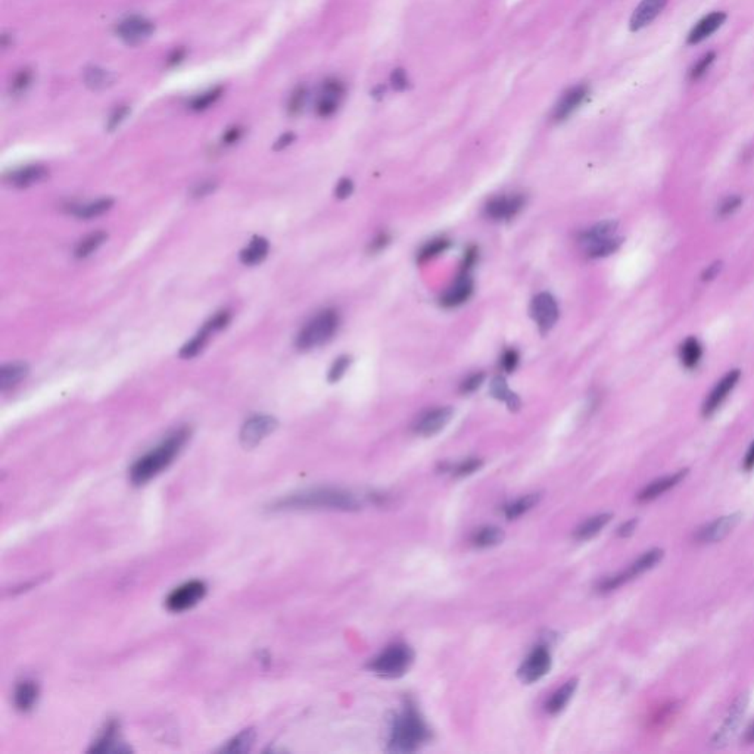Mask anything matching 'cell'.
<instances>
[{
	"instance_id": "obj_36",
	"label": "cell",
	"mask_w": 754,
	"mask_h": 754,
	"mask_svg": "<svg viewBox=\"0 0 754 754\" xmlns=\"http://www.w3.org/2000/svg\"><path fill=\"white\" fill-rule=\"evenodd\" d=\"M538 501H539V493L525 495V497L505 505L504 514L509 520H514V519H517V517H520L525 513H527L529 510H532L535 505L538 504Z\"/></svg>"
},
{
	"instance_id": "obj_15",
	"label": "cell",
	"mask_w": 754,
	"mask_h": 754,
	"mask_svg": "<svg viewBox=\"0 0 754 754\" xmlns=\"http://www.w3.org/2000/svg\"><path fill=\"white\" fill-rule=\"evenodd\" d=\"M588 96H590V87L587 84H578L575 87H572L558 100V104L556 105L553 111V120L556 122L567 120L573 112H575L585 102V100H587Z\"/></svg>"
},
{
	"instance_id": "obj_29",
	"label": "cell",
	"mask_w": 754,
	"mask_h": 754,
	"mask_svg": "<svg viewBox=\"0 0 754 754\" xmlns=\"http://www.w3.org/2000/svg\"><path fill=\"white\" fill-rule=\"evenodd\" d=\"M612 517L613 516L610 513L596 514L594 517H590L588 520H585L576 529L575 538L578 539V541H588V539H592L594 536L599 535L607 525H609V522L612 520Z\"/></svg>"
},
{
	"instance_id": "obj_50",
	"label": "cell",
	"mask_w": 754,
	"mask_h": 754,
	"mask_svg": "<svg viewBox=\"0 0 754 754\" xmlns=\"http://www.w3.org/2000/svg\"><path fill=\"white\" fill-rule=\"evenodd\" d=\"M483 379H485V375L483 373H473L470 375L467 379H464L463 381H461V386H460V390L463 393H471L478 390L482 384H483Z\"/></svg>"
},
{
	"instance_id": "obj_38",
	"label": "cell",
	"mask_w": 754,
	"mask_h": 754,
	"mask_svg": "<svg viewBox=\"0 0 754 754\" xmlns=\"http://www.w3.org/2000/svg\"><path fill=\"white\" fill-rule=\"evenodd\" d=\"M621 245H622V239L616 238V236H612V238H607L599 242H594L591 245H587V255L590 258L609 256L614 254L619 247H621Z\"/></svg>"
},
{
	"instance_id": "obj_34",
	"label": "cell",
	"mask_w": 754,
	"mask_h": 754,
	"mask_svg": "<svg viewBox=\"0 0 754 754\" xmlns=\"http://www.w3.org/2000/svg\"><path fill=\"white\" fill-rule=\"evenodd\" d=\"M617 230L616 221H603L595 224V226L587 229L581 233V242L585 245H591L594 242H599L607 238H612Z\"/></svg>"
},
{
	"instance_id": "obj_2",
	"label": "cell",
	"mask_w": 754,
	"mask_h": 754,
	"mask_svg": "<svg viewBox=\"0 0 754 754\" xmlns=\"http://www.w3.org/2000/svg\"><path fill=\"white\" fill-rule=\"evenodd\" d=\"M190 433L192 432H190L189 427H178L177 431L168 435L160 445H156L151 451L134 461L129 471L133 485L142 487L155 476L162 473L176 460V457L182 453V449L190 439Z\"/></svg>"
},
{
	"instance_id": "obj_17",
	"label": "cell",
	"mask_w": 754,
	"mask_h": 754,
	"mask_svg": "<svg viewBox=\"0 0 754 754\" xmlns=\"http://www.w3.org/2000/svg\"><path fill=\"white\" fill-rule=\"evenodd\" d=\"M669 0H641L629 21L631 31H639L650 26L666 8Z\"/></svg>"
},
{
	"instance_id": "obj_21",
	"label": "cell",
	"mask_w": 754,
	"mask_h": 754,
	"mask_svg": "<svg viewBox=\"0 0 754 754\" xmlns=\"http://www.w3.org/2000/svg\"><path fill=\"white\" fill-rule=\"evenodd\" d=\"M48 174H49L48 168L40 164L27 165V167L18 168V170L10 171L6 176V182L9 185H12L14 187L24 189V187H30L32 185L43 182V180L48 177Z\"/></svg>"
},
{
	"instance_id": "obj_4",
	"label": "cell",
	"mask_w": 754,
	"mask_h": 754,
	"mask_svg": "<svg viewBox=\"0 0 754 754\" xmlns=\"http://www.w3.org/2000/svg\"><path fill=\"white\" fill-rule=\"evenodd\" d=\"M339 328V314L334 310H324L312 317L296 336L295 345L299 351H310L328 343Z\"/></svg>"
},
{
	"instance_id": "obj_42",
	"label": "cell",
	"mask_w": 754,
	"mask_h": 754,
	"mask_svg": "<svg viewBox=\"0 0 754 754\" xmlns=\"http://www.w3.org/2000/svg\"><path fill=\"white\" fill-rule=\"evenodd\" d=\"M480 467H482V460H479V458H467V460H463L461 463H458L455 466H449L448 471H451V473L454 476H457V478H464V476H469V475H473L475 471H478Z\"/></svg>"
},
{
	"instance_id": "obj_31",
	"label": "cell",
	"mask_w": 754,
	"mask_h": 754,
	"mask_svg": "<svg viewBox=\"0 0 754 754\" xmlns=\"http://www.w3.org/2000/svg\"><path fill=\"white\" fill-rule=\"evenodd\" d=\"M83 78H84V84L90 90H95V92L105 90L109 86L114 84L115 82L114 75L104 68H99V66H88V68H86L84 71Z\"/></svg>"
},
{
	"instance_id": "obj_58",
	"label": "cell",
	"mask_w": 754,
	"mask_h": 754,
	"mask_svg": "<svg viewBox=\"0 0 754 754\" xmlns=\"http://www.w3.org/2000/svg\"><path fill=\"white\" fill-rule=\"evenodd\" d=\"M242 138V129L241 127H232L229 129L223 136V142L226 144H233Z\"/></svg>"
},
{
	"instance_id": "obj_40",
	"label": "cell",
	"mask_w": 754,
	"mask_h": 754,
	"mask_svg": "<svg viewBox=\"0 0 754 754\" xmlns=\"http://www.w3.org/2000/svg\"><path fill=\"white\" fill-rule=\"evenodd\" d=\"M449 245H451V243H449V241L444 239V238H439V239H433L431 242H427L419 252V261L420 263L429 261V260H432V258L444 254L449 247Z\"/></svg>"
},
{
	"instance_id": "obj_43",
	"label": "cell",
	"mask_w": 754,
	"mask_h": 754,
	"mask_svg": "<svg viewBox=\"0 0 754 754\" xmlns=\"http://www.w3.org/2000/svg\"><path fill=\"white\" fill-rule=\"evenodd\" d=\"M223 90L221 87H217V88H212L209 90V92L207 93H202L200 96L195 97L192 100V104H190V108H192L194 111H205L207 108H209L212 104H216L218 97L221 96Z\"/></svg>"
},
{
	"instance_id": "obj_25",
	"label": "cell",
	"mask_w": 754,
	"mask_h": 754,
	"mask_svg": "<svg viewBox=\"0 0 754 754\" xmlns=\"http://www.w3.org/2000/svg\"><path fill=\"white\" fill-rule=\"evenodd\" d=\"M703 345L700 342L699 337L695 336H690L686 337L685 341H682V343L679 345V350H678V357H679V361L682 364V367H685L686 370H694L700 366L701 359H703Z\"/></svg>"
},
{
	"instance_id": "obj_6",
	"label": "cell",
	"mask_w": 754,
	"mask_h": 754,
	"mask_svg": "<svg viewBox=\"0 0 754 754\" xmlns=\"http://www.w3.org/2000/svg\"><path fill=\"white\" fill-rule=\"evenodd\" d=\"M663 554H665V553H663V549H660V548H652V549L647 551V553H644L643 556H639L626 570L617 573V575L604 578L599 585V590L601 592H610V591L621 588L622 585H625L626 582L638 578L639 575H643V573H645V572L651 570L654 566H657L660 563V560L663 558Z\"/></svg>"
},
{
	"instance_id": "obj_13",
	"label": "cell",
	"mask_w": 754,
	"mask_h": 754,
	"mask_svg": "<svg viewBox=\"0 0 754 754\" xmlns=\"http://www.w3.org/2000/svg\"><path fill=\"white\" fill-rule=\"evenodd\" d=\"M155 31L153 22L146 19L143 17H130L124 19L117 28L118 37L130 46H138V44L148 40Z\"/></svg>"
},
{
	"instance_id": "obj_39",
	"label": "cell",
	"mask_w": 754,
	"mask_h": 754,
	"mask_svg": "<svg viewBox=\"0 0 754 754\" xmlns=\"http://www.w3.org/2000/svg\"><path fill=\"white\" fill-rule=\"evenodd\" d=\"M255 741V731L252 728L243 729L241 734L230 739L226 746H223L221 751L224 753H246L249 751Z\"/></svg>"
},
{
	"instance_id": "obj_62",
	"label": "cell",
	"mask_w": 754,
	"mask_h": 754,
	"mask_svg": "<svg viewBox=\"0 0 754 754\" xmlns=\"http://www.w3.org/2000/svg\"><path fill=\"white\" fill-rule=\"evenodd\" d=\"M719 272H720V263H715V264L708 265V267L704 270V273H703L701 277H703L704 281H706V280H713V279L719 274Z\"/></svg>"
},
{
	"instance_id": "obj_49",
	"label": "cell",
	"mask_w": 754,
	"mask_h": 754,
	"mask_svg": "<svg viewBox=\"0 0 754 754\" xmlns=\"http://www.w3.org/2000/svg\"><path fill=\"white\" fill-rule=\"evenodd\" d=\"M351 364V358L350 357H339L336 359V361L333 363V366L330 367L329 370V381H332V384H334V381L339 380L343 375L345 371L348 370V367H350Z\"/></svg>"
},
{
	"instance_id": "obj_30",
	"label": "cell",
	"mask_w": 754,
	"mask_h": 754,
	"mask_svg": "<svg viewBox=\"0 0 754 754\" xmlns=\"http://www.w3.org/2000/svg\"><path fill=\"white\" fill-rule=\"evenodd\" d=\"M28 375V366L26 363H9L0 368V388L2 390L17 386Z\"/></svg>"
},
{
	"instance_id": "obj_52",
	"label": "cell",
	"mask_w": 754,
	"mask_h": 754,
	"mask_svg": "<svg viewBox=\"0 0 754 754\" xmlns=\"http://www.w3.org/2000/svg\"><path fill=\"white\" fill-rule=\"evenodd\" d=\"M216 189H217V183L214 182V180H205V182L198 183L192 189V196L196 198V199L205 198V196H209V195H212L214 192H216Z\"/></svg>"
},
{
	"instance_id": "obj_61",
	"label": "cell",
	"mask_w": 754,
	"mask_h": 754,
	"mask_svg": "<svg viewBox=\"0 0 754 754\" xmlns=\"http://www.w3.org/2000/svg\"><path fill=\"white\" fill-rule=\"evenodd\" d=\"M742 467H744L746 471H751L754 470V441L751 442L748 451L744 457V461H742Z\"/></svg>"
},
{
	"instance_id": "obj_11",
	"label": "cell",
	"mask_w": 754,
	"mask_h": 754,
	"mask_svg": "<svg viewBox=\"0 0 754 754\" xmlns=\"http://www.w3.org/2000/svg\"><path fill=\"white\" fill-rule=\"evenodd\" d=\"M549 669H551L549 651L547 650V647H536L529 652V656L522 663V666L519 668L517 675H519V678L523 682L532 684L544 678L549 672Z\"/></svg>"
},
{
	"instance_id": "obj_20",
	"label": "cell",
	"mask_w": 754,
	"mask_h": 754,
	"mask_svg": "<svg viewBox=\"0 0 754 754\" xmlns=\"http://www.w3.org/2000/svg\"><path fill=\"white\" fill-rule=\"evenodd\" d=\"M686 475H688V470L685 469V470L677 471V473H673L670 476H665V478L651 482L650 485H647L643 491L638 493L637 500L639 502H650L652 500H656V498L660 497V495L666 493L668 491H670L672 488L677 487L678 483H681L685 479Z\"/></svg>"
},
{
	"instance_id": "obj_46",
	"label": "cell",
	"mask_w": 754,
	"mask_h": 754,
	"mask_svg": "<svg viewBox=\"0 0 754 754\" xmlns=\"http://www.w3.org/2000/svg\"><path fill=\"white\" fill-rule=\"evenodd\" d=\"M741 204H742V199L739 196H737V195L726 196L717 205V216L720 218H726L729 216H733V214L741 207Z\"/></svg>"
},
{
	"instance_id": "obj_35",
	"label": "cell",
	"mask_w": 754,
	"mask_h": 754,
	"mask_svg": "<svg viewBox=\"0 0 754 754\" xmlns=\"http://www.w3.org/2000/svg\"><path fill=\"white\" fill-rule=\"evenodd\" d=\"M491 393H492V397H493V398H497V399L504 401L505 404H507V405H509V408H510L511 411L519 410V407H520V399H519V397L516 395V393H513V392L509 389L507 384H505L504 377L498 376V377H495V379L492 380V384H491Z\"/></svg>"
},
{
	"instance_id": "obj_53",
	"label": "cell",
	"mask_w": 754,
	"mask_h": 754,
	"mask_svg": "<svg viewBox=\"0 0 754 754\" xmlns=\"http://www.w3.org/2000/svg\"><path fill=\"white\" fill-rule=\"evenodd\" d=\"M500 364H501V368L504 371L511 373V371L516 370L517 364H519V354H517V351H514V350H507L502 354Z\"/></svg>"
},
{
	"instance_id": "obj_44",
	"label": "cell",
	"mask_w": 754,
	"mask_h": 754,
	"mask_svg": "<svg viewBox=\"0 0 754 754\" xmlns=\"http://www.w3.org/2000/svg\"><path fill=\"white\" fill-rule=\"evenodd\" d=\"M307 96H308V92L303 86H299V87L295 88V92L292 93V96L289 99V105H288L290 115H298L299 112H302V109H303V106H305V102H307Z\"/></svg>"
},
{
	"instance_id": "obj_27",
	"label": "cell",
	"mask_w": 754,
	"mask_h": 754,
	"mask_svg": "<svg viewBox=\"0 0 754 754\" xmlns=\"http://www.w3.org/2000/svg\"><path fill=\"white\" fill-rule=\"evenodd\" d=\"M112 205H114V200H112L111 198H100L97 200L87 202V204L73 205L71 212L74 214L77 218L90 220V218H96V217L104 216L106 211H109L112 208Z\"/></svg>"
},
{
	"instance_id": "obj_14",
	"label": "cell",
	"mask_w": 754,
	"mask_h": 754,
	"mask_svg": "<svg viewBox=\"0 0 754 754\" xmlns=\"http://www.w3.org/2000/svg\"><path fill=\"white\" fill-rule=\"evenodd\" d=\"M531 314L539 330L545 333L553 328L558 319V305L549 294H539L532 301Z\"/></svg>"
},
{
	"instance_id": "obj_8",
	"label": "cell",
	"mask_w": 754,
	"mask_h": 754,
	"mask_svg": "<svg viewBox=\"0 0 754 754\" xmlns=\"http://www.w3.org/2000/svg\"><path fill=\"white\" fill-rule=\"evenodd\" d=\"M207 594V585L200 581H190L176 588L167 596V609L174 613H180L192 609Z\"/></svg>"
},
{
	"instance_id": "obj_55",
	"label": "cell",
	"mask_w": 754,
	"mask_h": 754,
	"mask_svg": "<svg viewBox=\"0 0 754 754\" xmlns=\"http://www.w3.org/2000/svg\"><path fill=\"white\" fill-rule=\"evenodd\" d=\"M352 190H354V185H352L351 180L350 178H342L341 182L337 183L334 194L339 199H345V198H348L352 194Z\"/></svg>"
},
{
	"instance_id": "obj_63",
	"label": "cell",
	"mask_w": 754,
	"mask_h": 754,
	"mask_svg": "<svg viewBox=\"0 0 754 754\" xmlns=\"http://www.w3.org/2000/svg\"><path fill=\"white\" fill-rule=\"evenodd\" d=\"M185 58V50L183 49H178V50H174L173 55L168 58V65H176L178 62H182V59Z\"/></svg>"
},
{
	"instance_id": "obj_9",
	"label": "cell",
	"mask_w": 754,
	"mask_h": 754,
	"mask_svg": "<svg viewBox=\"0 0 754 754\" xmlns=\"http://www.w3.org/2000/svg\"><path fill=\"white\" fill-rule=\"evenodd\" d=\"M739 377H741L739 370H729L722 379L716 381V385L712 388L710 392H708V395L706 397L703 402L701 413L704 417H710V415H713L720 407H722L724 402L731 395V392H733L735 386L738 385Z\"/></svg>"
},
{
	"instance_id": "obj_37",
	"label": "cell",
	"mask_w": 754,
	"mask_h": 754,
	"mask_svg": "<svg viewBox=\"0 0 754 754\" xmlns=\"http://www.w3.org/2000/svg\"><path fill=\"white\" fill-rule=\"evenodd\" d=\"M211 334H212V332L209 330V328H207V326L204 324V328H202L198 332V334L194 336L192 339H190L186 345H183L182 350H180V357L190 359V358L196 357L198 354H200L202 351H204V348L207 346Z\"/></svg>"
},
{
	"instance_id": "obj_16",
	"label": "cell",
	"mask_w": 754,
	"mask_h": 754,
	"mask_svg": "<svg viewBox=\"0 0 754 754\" xmlns=\"http://www.w3.org/2000/svg\"><path fill=\"white\" fill-rule=\"evenodd\" d=\"M453 417L451 407H439L427 411L417 420L414 431L423 436H433L441 432Z\"/></svg>"
},
{
	"instance_id": "obj_26",
	"label": "cell",
	"mask_w": 754,
	"mask_h": 754,
	"mask_svg": "<svg viewBox=\"0 0 754 754\" xmlns=\"http://www.w3.org/2000/svg\"><path fill=\"white\" fill-rule=\"evenodd\" d=\"M578 688V679H570L565 685L558 688L553 695L549 697V700L545 704L547 712L551 715H558L566 708L569 701L572 700L573 694H575Z\"/></svg>"
},
{
	"instance_id": "obj_45",
	"label": "cell",
	"mask_w": 754,
	"mask_h": 754,
	"mask_svg": "<svg viewBox=\"0 0 754 754\" xmlns=\"http://www.w3.org/2000/svg\"><path fill=\"white\" fill-rule=\"evenodd\" d=\"M716 59V53L715 52H708L706 53L703 58L697 62L692 68L690 70V78L692 82L695 80H700V78L707 73V70L710 68V65L715 62Z\"/></svg>"
},
{
	"instance_id": "obj_32",
	"label": "cell",
	"mask_w": 754,
	"mask_h": 754,
	"mask_svg": "<svg viewBox=\"0 0 754 754\" xmlns=\"http://www.w3.org/2000/svg\"><path fill=\"white\" fill-rule=\"evenodd\" d=\"M504 532L497 526H483L475 531L471 543L478 548H489L502 543Z\"/></svg>"
},
{
	"instance_id": "obj_23",
	"label": "cell",
	"mask_w": 754,
	"mask_h": 754,
	"mask_svg": "<svg viewBox=\"0 0 754 754\" xmlns=\"http://www.w3.org/2000/svg\"><path fill=\"white\" fill-rule=\"evenodd\" d=\"M471 292H473V281H471L467 273H463L455 283L442 295L441 303L448 308L458 307L470 298Z\"/></svg>"
},
{
	"instance_id": "obj_5",
	"label": "cell",
	"mask_w": 754,
	"mask_h": 754,
	"mask_svg": "<svg viewBox=\"0 0 754 754\" xmlns=\"http://www.w3.org/2000/svg\"><path fill=\"white\" fill-rule=\"evenodd\" d=\"M414 661V651L405 644H392L370 661L368 669L384 678H399Z\"/></svg>"
},
{
	"instance_id": "obj_47",
	"label": "cell",
	"mask_w": 754,
	"mask_h": 754,
	"mask_svg": "<svg viewBox=\"0 0 754 754\" xmlns=\"http://www.w3.org/2000/svg\"><path fill=\"white\" fill-rule=\"evenodd\" d=\"M31 80H32V73L30 68H24L21 70L12 80V84H10V90H12L14 95H21L24 93L26 90L28 88V86L31 84Z\"/></svg>"
},
{
	"instance_id": "obj_54",
	"label": "cell",
	"mask_w": 754,
	"mask_h": 754,
	"mask_svg": "<svg viewBox=\"0 0 754 754\" xmlns=\"http://www.w3.org/2000/svg\"><path fill=\"white\" fill-rule=\"evenodd\" d=\"M390 83H392L393 88L398 90V92H402V90H405L408 87L407 73H405L402 68L393 70V73L390 74Z\"/></svg>"
},
{
	"instance_id": "obj_22",
	"label": "cell",
	"mask_w": 754,
	"mask_h": 754,
	"mask_svg": "<svg viewBox=\"0 0 754 754\" xmlns=\"http://www.w3.org/2000/svg\"><path fill=\"white\" fill-rule=\"evenodd\" d=\"M90 753H126L130 751L129 747L124 746V742L118 735V724L115 720H111L102 734L93 742V746L88 748Z\"/></svg>"
},
{
	"instance_id": "obj_56",
	"label": "cell",
	"mask_w": 754,
	"mask_h": 754,
	"mask_svg": "<svg viewBox=\"0 0 754 754\" xmlns=\"http://www.w3.org/2000/svg\"><path fill=\"white\" fill-rule=\"evenodd\" d=\"M637 526H638V520H637V519H631V520L625 522L621 527L617 529V536H621V538L631 536V535L637 531Z\"/></svg>"
},
{
	"instance_id": "obj_57",
	"label": "cell",
	"mask_w": 754,
	"mask_h": 754,
	"mask_svg": "<svg viewBox=\"0 0 754 754\" xmlns=\"http://www.w3.org/2000/svg\"><path fill=\"white\" fill-rule=\"evenodd\" d=\"M476 260H478V249H476L475 246H471V247H469V249L466 251V255H464L463 267H461V268H463V272L467 273V270L476 263Z\"/></svg>"
},
{
	"instance_id": "obj_41",
	"label": "cell",
	"mask_w": 754,
	"mask_h": 754,
	"mask_svg": "<svg viewBox=\"0 0 754 754\" xmlns=\"http://www.w3.org/2000/svg\"><path fill=\"white\" fill-rule=\"evenodd\" d=\"M339 102H341V97L321 92L317 102V114L320 117L333 115L337 111V108H339Z\"/></svg>"
},
{
	"instance_id": "obj_59",
	"label": "cell",
	"mask_w": 754,
	"mask_h": 754,
	"mask_svg": "<svg viewBox=\"0 0 754 754\" xmlns=\"http://www.w3.org/2000/svg\"><path fill=\"white\" fill-rule=\"evenodd\" d=\"M389 242H390L389 234H388V233H380V234L377 236V238H376L373 242H371L370 249L373 251V252H379V251L384 249V247H385Z\"/></svg>"
},
{
	"instance_id": "obj_19",
	"label": "cell",
	"mask_w": 754,
	"mask_h": 754,
	"mask_svg": "<svg viewBox=\"0 0 754 754\" xmlns=\"http://www.w3.org/2000/svg\"><path fill=\"white\" fill-rule=\"evenodd\" d=\"M726 21V14L716 10V12L708 14L703 17L697 24L691 28L688 37H686V43L688 44H699L707 37H710L713 32H716L720 27L724 26Z\"/></svg>"
},
{
	"instance_id": "obj_1",
	"label": "cell",
	"mask_w": 754,
	"mask_h": 754,
	"mask_svg": "<svg viewBox=\"0 0 754 754\" xmlns=\"http://www.w3.org/2000/svg\"><path fill=\"white\" fill-rule=\"evenodd\" d=\"M339 510L355 511L361 509V500L351 491L339 488H314L288 495L270 505L272 511L286 510Z\"/></svg>"
},
{
	"instance_id": "obj_7",
	"label": "cell",
	"mask_w": 754,
	"mask_h": 754,
	"mask_svg": "<svg viewBox=\"0 0 754 754\" xmlns=\"http://www.w3.org/2000/svg\"><path fill=\"white\" fill-rule=\"evenodd\" d=\"M747 706H748V695L747 694L738 695V699L733 703L728 715L725 716L722 726L717 729V733L712 738V746L715 748H722L726 744H729V741L734 739L741 726L742 717H744L746 715Z\"/></svg>"
},
{
	"instance_id": "obj_64",
	"label": "cell",
	"mask_w": 754,
	"mask_h": 754,
	"mask_svg": "<svg viewBox=\"0 0 754 754\" xmlns=\"http://www.w3.org/2000/svg\"><path fill=\"white\" fill-rule=\"evenodd\" d=\"M744 741L747 742V744H754V724L746 731Z\"/></svg>"
},
{
	"instance_id": "obj_18",
	"label": "cell",
	"mask_w": 754,
	"mask_h": 754,
	"mask_svg": "<svg viewBox=\"0 0 754 754\" xmlns=\"http://www.w3.org/2000/svg\"><path fill=\"white\" fill-rule=\"evenodd\" d=\"M523 205L525 198L522 195L498 196L487 205V214L492 220H510L523 208Z\"/></svg>"
},
{
	"instance_id": "obj_48",
	"label": "cell",
	"mask_w": 754,
	"mask_h": 754,
	"mask_svg": "<svg viewBox=\"0 0 754 754\" xmlns=\"http://www.w3.org/2000/svg\"><path fill=\"white\" fill-rule=\"evenodd\" d=\"M230 320H232V312L229 310H221L217 314H214V316L205 323V326L211 329L212 333H216L226 329Z\"/></svg>"
},
{
	"instance_id": "obj_3",
	"label": "cell",
	"mask_w": 754,
	"mask_h": 754,
	"mask_svg": "<svg viewBox=\"0 0 754 754\" xmlns=\"http://www.w3.org/2000/svg\"><path fill=\"white\" fill-rule=\"evenodd\" d=\"M431 738V729L411 701L393 717L389 735V750L395 753L417 751Z\"/></svg>"
},
{
	"instance_id": "obj_51",
	"label": "cell",
	"mask_w": 754,
	"mask_h": 754,
	"mask_svg": "<svg viewBox=\"0 0 754 754\" xmlns=\"http://www.w3.org/2000/svg\"><path fill=\"white\" fill-rule=\"evenodd\" d=\"M129 112H130L129 106H120V108H117L114 112H112V115L109 117L108 124H106L108 131H114V130H117V129L121 126V122L127 118Z\"/></svg>"
},
{
	"instance_id": "obj_33",
	"label": "cell",
	"mask_w": 754,
	"mask_h": 754,
	"mask_svg": "<svg viewBox=\"0 0 754 754\" xmlns=\"http://www.w3.org/2000/svg\"><path fill=\"white\" fill-rule=\"evenodd\" d=\"M108 239V234L105 232H95L87 234L80 242L77 243L74 255L78 260H83L92 254H95L100 246H102Z\"/></svg>"
},
{
	"instance_id": "obj_60",
	"label": "cell",
	"mask_w": 754,
	"mask_h": 754,
	"mask_svg": "<svg viewBox=\"0 0 754 754\" xmlns=\"http://www.w3.org/2000/svg\"><path fill=\"white\" fill-rule=\"evenodd\" d=\"M294 140H295V134L286 133V134H283V136H281V138H279V140H277L276 144H274V149H276V151L285 149V148H288V146H289L292 142H294Z\"/></svg>"
},
{
	"instance_id": "obj_28",
	"label": "cell",
	"mask_w": 754,
	"mask_h": 754,
	"mask_svg": "<svg viewBox=\"0 0 754 754\" xmlns=\"http://www.w3.org/2000/svg\"><path fill=\"white\" fill-rule=\"evenodd\" d=\"M268 251H270L268 241L261 238V236H256V238H254L251 243L241 252V261L245 265L261 264L267 258Z\"/></svg>"
},
{
	"instance_id": "obj_10",
	"label": "cell",
	"mask_w": 754,
	"mask_h": 754,
	"mask_svg": "<svg viewBox=\"0 0 754 754\" xmlns=\"http://www.w3.org/2000/svg\"><path fill=\"white\" fill-rule=\"evenodd\" d=\"M277 420L272 415L258 414L252 415L247 419L245 424L242 426L241 431V444L246 448L251 449L260 444L264 437H267L270 433H273L277 429Z\"/></svg>"
},
{
	"instance_id": "obj_12",
	"label": "cell",
	"mask_w": 754,
	"mask_h": 754,
	"mask_svg": "<svg viewBox=\"0 0 754 754\" xmlns=\"http://www.w3.org/2000/svg\"><path fill=\"white\" fill-rule=\"evenodd\" d=\"M741 513H733L710 522L708 525L699 529L695 535V541L699 544H715L725 539L741 522Z\"/></svg>"
},
{
	"instance_id": "obj_24",
	"label": "cell",
	"mask_w": 754,
	"mask_h": 754,
	"mask_svg": "<svg viewBox=\"0 0 754 754\" xmlns=\"http://www.w3.org/2000/svg\"><path fill=\"white\" fill-rule=\"evenodd\" d=\"M39 684L32 679H24L21 681L14 694V703L19 712L27 713L30 712L39 699Z\"/></svg>"
}]
</instances>
